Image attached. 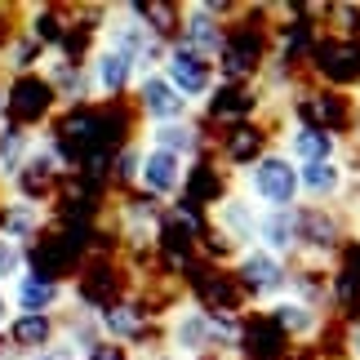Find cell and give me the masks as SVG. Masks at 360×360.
I'll return each instance as SVG.
<instances>
[{
	"label": "cell",
	"mask_w": 360,
	"mask_h": 360,
	"mask_svg": "<svg viewBox=\"0 0 360 360\" xmlns=\"http://www.w3.org/2000/svg\"><path fill=\"white\" fill-rule=\"evenodd\" d=\"M262 311H267L271 321L285 329V338L294 342V347H307V342H316V334H321L325 321H329L325 311L302 307V302H298V298H289V294H285V298H276V302H267Z\"/></svg>",
	"instance_id": "cell-24"
},
{
	"label": "cell",
	"mask_w": 360,
	"mask_h": 360,
	"mask_svg": "<svg viewBox=\"0 0 360 360\" xmlns=\"http://www.w3.org/2000/svg\"><path fill=\"white\" fill-rule=\"evenodd\" d=\"M58 338H63L58 316H13L9 329H5V347L18 360L22 356H36V352H49Z\"/></svg>",
	"instance_id": "cell-25"
},
{
	"label": "cell",
	"mask_w": 360,
	"mask_h": 360,
	"mask_svg": "<svg viewBox=\"0 0 360 360\" xmlns=\"http://www.w3.org/2000/svg\"><path fill=\"white\" fill-rule=\"evenodd\" d=\"M262 116H271V103H267V94L258 85H223V80H218L214 94L196 107V120L210 134L231 129V124H245V120H262Z\"/></svg>",
	"instance_id": "cell-7"
},
{
	"label": "cell",
	"mask_w": 360,
	"mask_h": 360,
	"mask_svg": "<svg viewBox=\"0 0 360 360\" xmlns=\"http://www.w3.org/2000/svg\"><path fill=\"white\" fill-rule=\"evenodd\" d=\"M231 191H236V174L227 169L223 160L214 156V151H205L187 165V183H183V200L196 205L200 214H214L218 205H223Z\"/></svg>",
	"instance_id": "cell-14"
},
{
	"label": "cell",
	"mask_w": 360,
	"mask_h": 360,
	"mask_svg": "<svg viewBox=\"0 0 360 360\" xmlns=\"http://www.w3.org/2000/svg\"><path fill=\"white\" fill-rule=\"evenodd\" d=\"M223 36H227V22L210 13V5H183V32H178L174 45H183L191 53H205V58H218V49H223Z\"/></svg>",
	"instance_id": "cell-20"
},
{
	"label": "cell",
	"mask_w": 360,
	"mask_h": 360,
	"mask_svg": "<svg viewBox=\"0 0 360 360\" xmlns=\"http://www.w3.org/2000/svg\"><path fill=\"white\" fill-rule=\"evenodd\" d=\"M325 36L360 40V0H342V5L325 9Z\"/></svg>",
	"instance_id": "cell-28"
},
{
	"label": "cell",
	"mask_w": 360,
	"mask_h": 360,
	"mask_svg": "<svg viewBox=\"0 0 360 360\" xmlns=\"http://www.w3.org/2000/svg\"><path fill=\"white\" fill-rule=\"evenodd\" d=\"M9 302H13V316H63V307L72 302V289L40 271H22L9 285Z\"/></svg>",
	"instance_id": "cell-16"
},
{
	"label": "cell",
	"mask_w": 360,
	"mask_h": 360,
	"mask_svg": "<svg viewBox=\"0 0 360 360\" xmlns=\"http://www.w3.org/2000/svg\"><path fill=\"white\" fill-rule=\"evenodd\" d=\"M27 271V249L0 236V285H13Z\"/></svg>",
	"instance_id": "cell-29"
},
{
	"label": "cell",
	"mask_w": 360,
	"mask_h": 360,
	"mask_svg": "<svg viewBox=\"0 0 360 360\" xmlns=\"http://www.w3.org/2000/svg\"><path fill=\"white\" fill-rule=\"evenodd\" d=\"M160 76L178 89V98H183L191 112H196V107L214 94V85H218L214 58L191 53V49H183V45H169V53H165V63H160Z\"/></svg>",
	"instance_id": "cell-11"
},
{
	"label": "cell",
	"mask_w": 360,
	"mask_h": 360,
	"mask_svg": "<svg viewBox=\"0 0 360 360\" xmlns=\"http://www.w3.org/2000/svg\"><path fill=\"white\" fill-rule=\"evenodd\" d=\"M245 196L254 200L258 210H298V205H302L298 165L289 160L281 147L267 151V156L245 174Z\"/></svg>",
	"instance_id": "cell-4"
},
{
	"label": "cell",
	"mask_w": 360,
	"mask_h": 360,
	"mask_svg": "<svg viewBox=\"0 0 360 360\" xmlns=\"http://www.w3.org/2000/svg\"><path fill=\"white\" fill-rule=\"evenodd\" d=\"M289 356H294V342L285 338V329L262 307H254L240 321V360H289Z\"/></svg>",
	"instance_id": "cell-18"
},
{
	"label": "cell",
	"mask_w": 360,
	"mask_h": 360,
	"mask_svg": "<svg viewBox=\"0 0 360 360\" xmlns=\"http://www.w3.org/2000/svg\"><path fill=\"white\" fill-rule=\"evenodd\" d=\"M187 165L183 156H174V151H160V147H147L143 151V169H138V187L147 200L156 205H174L183 200V183H187Z\"/></svg>",
	"instance_id": "cell-15"
},
{
	"label": "cell",
	"mask_w": 360,
	"mask_h": 360,
	"mask_svg": "<svg viewBox=\"0 0 360 360\" xmlns=\"http://www.w3.org/2000/svg\"><path fill=\"white\" fill-rule=\"evenodd\" d=\"M165 352H174L178 360H200V356H214V352L231 356L223 334L214 329V321L196 307V302H183V307L165 321Z\"/></svg>",
	"instance_id": "cell-8"
},
{
	"label": "cell",
	"mask_w": 360,
	"mask_h": 360,
	"mask_svg": "<svg viewBox=\"0 0 360 360\" xmlns=\"http://www.w3.org/2000/svg\"><path fill=\"white\" fill-rule=\"evenodd\" d=\"M129 103H134V116H138L143 129H156V124H174V120H191V116H196L160 72H151V76L138 80L134 94H129Z\"/></svg>",
	"instance_id": "cell-13"
},
{
	"label": "cell",
	"mask_w": 360,
	"mask_h": 360,
	"mask_svg": "<svg viewBox=\"0 0 360 360\" xmlns=\"http://www.w3.org/2000/svg\"><path fill=\"white\" fill-rule=\"evenodd\" d=\"M129 360H178V356L165 352V347H156V352H129Z\"/></svg>",
	"instance_id": "cell-34"
},
{
	"label": "cell",
	"mask_w": 360,
	"mask_h": 360,
	"mask_svg": "<svg viewBox=\"0 0 360 360\" xmlns=\"http://www.w3.org/2000/svg\"><path fill=\"white\" fill-rule=\"evenodd\" d=\"M200 360H236V356H223V352H214V356H200Z\"/></svg>",
	"instance_id": "cell-35"
},
{
	"label": "cell",
	"mask_w": 360,
	"mask_h": 360,
	"mask_svg": "<svg viewBox=\"0 0 360 360\" xmlns=\"http://www.w3.org/2000/svg\"><path fill=\"white\" fill-rule=\"evenodd\" d=\"M258 249H267L271 258H285V262L298 258V223H294V210H262Z\"/></svg>",
	"instance_id": "cell-26"
},
{
	"label": "cell",
	"mask_w": 360,
	"mask_h": 360,
	"mask_svg": "<svg viewBox=\"0 0 360 360\" xmlns=\"http://www.w3.org/2000/svg\"><path fill=\"white\" fill-rule=\"evenodd\" d=\"M298 223V258L302 267H334L338 254L347 249V240L356 236V223L338 205H298L294 210Z\"/></svg>",
	"instance_id": "cell-3"
},
{
	"label": "cell",
	"mask_w": 360,
	"mask_h": 360,
	"mask_svg": "<svg viewBox=\"0 0 360 360\" xmlns=\"http://www.w3.org/2000/svg\"><path fill=\"white\" fill-rule=\"evenodd\" d=\"M134 9L147 22V32L165 45H174L178 32H183V5H174V0H151V5H134Z\"/></svg>",
	"instance_id": "cell-27"
},
{
	"label": "cell",
	"mask_w": 360,
	"mask_h": 360,
	"mask_svg": "<svg viewBox=\"0 0 360 360\" xmlns=\"http://www.w3.org/2000/svg\"><path fill=\"white\" fill-rule=\"evenodd\" d=\"M271 27H276L271 5H240L236 9V18L227 22L223 49L214 58L223 85H258V76L271 63Z\"/></svg>",
	"instance_id": "cell-1"
},
{
	"label": "cell",
	"mask_w": 360,
	"mask_h": 360,
	"mask_svg": "<svg viewBox=\"0 0 360 360\" xmlns=\"http://www.w3.org/2000/svg\"><path fill=\"white\" fill-rule=\"evenodd\" d=\"M231 276H236V285L245 289L249 307H267V302H276V298H285V294H289V276H294V262L271 258L267 249L249 245V249H240V258L231 262Z\"/></svg>",
	"instance_id": "cell-6"
},
{
	"label": "cell",
	"mask_w": 360,
	"mask_h": 360,
	"mask_svg": "<svg viewBox=\"0 0 360 360\" xmlns=\"http://www.w3.org/2000/svg\"><path fill=\"white\" fill-rule=\"evenodd\" d=\"M85 72H89V89H94V98H98V103H124L134 94L138 76H143L129 53H120L112 45L94 49L89 63H85Z\"/></svg>",
	"instance_id": "cell-12"
},
{
	"label": "cell",
	"mask_w": 360,
	"mask_h": 360,
	"mask_svg": "<svg viewBox=\"0 0 360 360\" xmlns=\"http://www.w3.org/2000/svg\"><path fill=\"white\" fill-rule=\"evenodd\" d=\"M276 147L285 151L294 165H311V160H342L347 156V143L329 138L321 129H302V124H281V138Z\"/></svg>",
	"instance_id": "cell-19"
},
{
	"label": "cell",
	"mask_w": 360,
	"mask_h": 360,
	"mask_svg": "<svg viewBox=\"0 0 360 360\" xmlns=\"http://www.w3.org/2000/svg\"><path fill=\"white\" fill-rule=\"evenodd\" d=\"M210 223H214L218 231H223V236H231L240 249H249V245H258V223H262V210H258V205H254V200H249L245 191L236 187V191H231V196H227V200H223V205H218V210L210 214Z\"/></svg>",
	"instance_id": "cell-21"
},
{
	"label": "cell",
	"mask_w": 360,
	"mask_h": 360,
	"mask_svg": "<svg viewBox=\"0 0 360 360\" xmlns=\"http://www.w3.org/2000/svg\"><path fill=\"white\" fill-rule=\"evenodd\" d=\"M53 227V210L49 205H36V200H22V196H0V236L32 249L45 231Z\"/></svg>",
	"instance_id": "cell-17"
},
{
	"label": "cell",
	"mask_w": 360,
	"mask_h": 360,
	"mask_svg": "<svg viewBox=\"0 0 360 360\" xmlns=\"http://www.w3.org/2000/svg\"><path fill=\"white\" fill-rule=\"evenodd\" d=\"M298 187H302V205H338L342 187H347V165L342 160L298 165Z\"/></svg>",
	"instance_id": "cell-23"
},
{
	"label": "cell",
	"mask_w": 360,
	"mask_h": 360,
	"mask_svg": "<svg viewBox=\"0 0 360 360\" xmlns=\"http://www.w3.org/2000/svg\"><path fill=\"white\" fill-rule=\"evenodd\" d=\"M9 321H13V302H9V289L0 285V334L9 329Z\"/></svg>",
	"instance_id": "cell-32"
},
{
	"label": "cell",
	"mask_w": 360,
	"mask_h": 360,
	"mask_svg": "<svg viewBox=\"0 0 360 360\" xmlns=\"http://www.w3.org/2000/svg\"><path fill=\"white\" fill-rule=\"evenodd\" d=\"M307 80L338 94H356L360 98V40H342V36H321L307 72Z\"/></svg>",
	"instance_id": "cell-9"
},
{
	"label": "cell",
	"mask_w": 360,
	"mask_h": 360,
	"mask_svg": "<svg viewBox=\"0 0 360 360\" xmlns=\"http://www.w3.org/2000/svg\"><path fill=\"white\" fill-rule=\"evenodd\" d=\"M9 120V76L0 72V124Z\"/></svg>",
	"instance_id": "cell-33"
},
{
	"label": "cell",
	"mask_w": 360,
	"mask_h": 360,
	"mask_svg": "<svg viewBox=\"0 0 360 360\" xmlns=\"http://www.w3.org/2000/svg\"><path fill=\"white\" fill-rule=\"evenodd\" d=\"M58 112H63V103H58L53 85L40 72H32V76H9V124L36 134L40 124H53V116H58Z\"/></svg>",
	"instance_id": "cell-10"
},
{
	"label": "cell",
	"mask_w": 360,
	"mask_h": 360,
	"mask_svg": "<svg viewBox=\"0 0 360 360\" xmlns=\"http://www.w3.org/2000/svg\"><path fill=\"white\" fill-rule=\"evenodd\" d=\"M22 360H80V352L72 347V342H63V338H58L49 352H36V356H22Z\"/></svg>",
	"instance_id": "cell-31"
},
{
	"label": "cell",
	"mask_w": 360,
	"mask_h": 360,
	"mask_svg": "<svg viewBox=\"0 0 360 360\" xmlns=\"http://www.w3.org/2000/svg\"><path fill=\"white\" fill-rule=\"evenodd\" d=\"M147 147H160V151H174V156L183 160H196L210 151V129L191 116V120H174V124H156V129L143 134Z\"/></svg>",
	"instance_id": "cell-22"
},
{
	"label": "cell",
	"mask_w": 360,
	"mask_h": 360,
	"mask_svg": "<svg viewBox=\"0 0 360 360\" xmlns=\"http://www.w3.org/2000/svg\"><path fill=\"white\" fill-rule=\"evenodd\" d=\"M0 347H5V334H0Z\"/></svg>",
	"instance_id": "cell-36"
},
{
	"label": "cell",
	"mask_w": 360,
	"mask_h": 360,
	"mask_svg": "<svg viewBox=\"0 0 360 360\" xmlns=\"http://www.w3.org/2000/svg\"><path fill=\"white\" fill-rule=\"evenodd\" d=\"M276 138H281V129H271V116H262V120H245V124H231V129L210 134V151L236 178H245L267 151H276Z\"/></svg>",
	"instance_id": "cell-5"
},
{
	"label": "cell",
	"mask_w": 360,
	"mask_h": 360,
	"mask_svg": "<svg viewBox=\"0 0 360 360\" xmlns=\"http://www.w3.org/2000/svg\"><path fill=\"white\" fill-rule=\"evenodd\" d=\"M80 360H129V347H120V342H98V347L85 352Z\"/></svg>",
	"instance_id": "cell-30"
},
{
	"label": "cell",
	"mask_w": 360,
	"mask_h": 360,
	"mask_svg": "<svg viewBox=\"0 0 360 360\" xmlns=\"http://www.w3.org/2000/svg\"><path fill=\"white\" fill-rule=\"evenodd\" d=\"M285 124H302V129H321L338 143H347L356 120H360V98L356 94H338V89H325L316 80L302 76L294 89L285 94V103L276 107Z\"/></svg>",
	"instance_id": "cell-2"
}]
</instances>
